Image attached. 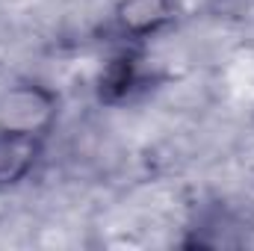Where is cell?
Segmentation results:
<instances>
[{
  "mask_svg": "<svg viewBox=\"0 0 254 251\" xmlns=\"http://www.w3.org/2000/svg\"><path fill=\"white\" fill-rule=\"evenodd\" d=\"M45 136L0 127V192L18 189L33 178L45 157Z\"/></svg>",
  "mask_w": 254,
  "mask_h": 251,
  "instance_id": "3957f363",
  "label": "cell"
},
{
  "mask_svg": "<svg viewBox=\"0 0 254 251\" xmlns=\"http://www.w3.org/2000/svg\"><path fill=\"white\" fill-rule=\"evenodd\" d=\"M60 95L42 80L24 77L15 80L0 92V127L21 130V133H36V136H51L60 122Z\"/></svg>",
  "mask_w": 254,
  "mask_h": 251,
  "instance_id": "6da1fadb",
  "label": "cell"
},
{
  "mask_svg": "<svg viewBox=\"0 0 254 251\" xmlns=\"http://www.w3.org/2000/svg\"><path fill=\"white\" fill-rule=\"evenodd\" d=\"M178 18L175 0H119L110 15V27L122 45H142L172 27Z\"/></svg>",
  "mask_w": 254,
  "mask_h": 251,
  "instance_id": "7a4b0ae2",
  "label": "cell"
},
{
  "mask_svg": "<svg viewBox=\"0 0 254 251\" xmlns=\"http://www.w3.org/2000/svg\"><path fill=\"white\" fill-rule=\"evenodd\" d=\"M145 68H142V54L136 45L119 48L98 74V98L101 104H125L130 101L142 86H145Z\"/></svg>",
  "mask_w": 254,
  "mask_h": 251,
  "instance_id": "277c9868",
  "label": "cell"
}]
</instances>
